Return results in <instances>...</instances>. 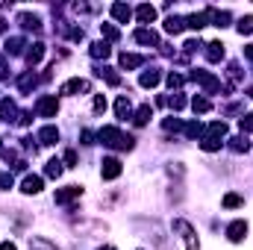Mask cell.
Masks as SVG:
<instances>
[{
    "mask_svg": "<svg viewBox=\"0 0 253 250\" xmlns=\"http://www.w3.org/2000/svg\"><path fill=\"white\" fill-rule=\"evenodd\" d=\"M39 141H42V144H56V141H59V129L53 124L42 126V129H39Z\"/></svg>",
    "mask_w": 253,
    "mask_h": 250,
    "instance_id": "obj_13",
    "label": "cell"
},
{
    "mask_svg": "<svg viewBox=\"0 0 253 250\" xmlns=\"http://www.w3.org/2000/svg\"><path fill=\"white\" fill-rule=\"evenodd\" d=\"M68 36H71V42H83V39H85V33H83L80 27H74V30H71Z\"/></svg>",
    "mask_w": 253,
    "mask_h": 250,
    "instance_id": "obj_47",
    "label": "cell"
},
{
    "mask_svg": "<svg viewBox=\"0 0 253 250\" xmlns=\"http://www.w3.org/2000/svg\"><path fill=\"white\" fill-rule=\"evenodd\" d=\"M174 233H180V239L186 242V250H200V245H197V233H194V227H191L189 221L177 218V221H174Z\"/></svg>",
    "mask_w": 253,
    "mask_h": 250,
    "instance_id": "obj_2",
    "label": "cell"
},
{
    "mask_svg": "<svg viewBox=\"0 0 253 250\" xmlns=\"http://www.w3.org/2000/svg\"><path fill=\"white\" fill-rule=\"evenodd\" d=\"M39 85V77L33 74V71H27V74H21V80H18V88L24 91V94H30L33 88Z\"/></svg>",
    "mask_w": 253,
    "mask_h": 250,
    "instance_id": "obj_18",
    "label": "cell"
},
{
    "mask_svg": "<svg viewBox=\"0 0 253 250\" xmlns=\"http://www.w3.org/2000/svg\"><path fill=\"white\" fill-rule=\"evenodd\" d=\"M135 18H138L141 24H153V21H156V9H153L150 3H141V6L135 9Z\"/></svg>",
    "mask_w": 253,
    "mask_h": 250,
    "instance_id": "obj_16",
    "label": "cell"
},
{
    "mask_svg": "<svg viewBox=\"0 0 253 250\" xmlns=\"http://www.w3.org/2000/svg\"><path fill=\"white\" fill-rule=\"evenodd\" d=\"M186 27H191V30H203V27H206V12H194V15H189V18H186Z\"/></svg>",
    "mask_w": 253,
    "mask_h": 250,
    "instance_id": "obj_29",
    "label": "cell"
},
{
    "mask_svg": "<svg viewBox=\"0 0 253 250\" xmlns=\"http://www.w3.org/2000/svg\"><path fill=\"white\" fill-rule=\"evenodd\" d=\"M3 77H6V62L0 59V80H3Z\"/></svg>",
    "mask_w": 253,
    "mask_h": 250,
    "instance_id": "obj_53",
    "label": "cell"
},
{
    "mask_svg": "<svg viewBox=\"0 0 253 250\" xmlns=\"http://www.w3.org/2000/svg\"><path fill=\"white\" fill-rule=\"evenodd\" d=\"M248 236V221H233L230 227H227V239L230 242H242Z\"/></svg>",
    "mask_w": 253,
    "mask_h": 250,
    "instance_id": "obj_10",
    "label": "cell"
},
{
    "mask_svg": "<svg viewBox=\"0 0 253 250\" xmlns=\"http://www.w3.org/2000/svg\"><path fill=\"white\" fill-rule=\"evenodd\" d=\"M165 103H168V106H171L174 112H180V109H186V103H189V100H186L183 94H174V97H168Z\"/></svg>",
    "mask_w": 253,
    "mask_h": 250,
    "instance_id": "obj_37",
    "label": "cell"
},
{
    "mask_svg": "<svg viewBox=\"0 0 253 250\" xmlns=\"http://www.w3.org/2000/svg\"><path fill=\"white\" fill-rule=\"evenodd\" d=\"M227 80H230V83H227V88H236V85L242 83V68H239L236 62L227 65Z\"/></svg>",
    "mask_w": 253,
    "mask_h": 250,
    "instance_id": "obj_25",
    "label": "cell"
},
{
    "mask_svg": "<svg viewBox=\"0 0 253 250\" xmlns=\"http://www.w3.org/2000/svg\"><path fill=\"white\" fill-rule=\"evenodd\" d=\"M12 186H15V180H12V174H9V171H0V188H6V191H9Z\"/></svg>",
    "mask_w": 253,
    "mask_h": 250,
    "instance_id": "obj_41",
    "label": "cell"
},
{
    "mask_svg": "<svg viewBox=\"0 0 253 250\" xmlns=\"http://www.w3.org/2000/svg\"><path fill=\"white\" fill-rule=\"evenodd\" d=\"M245 59H251V62H253V44H248V47H245Z\"/></svg>",
    "mask_w": 253,
    "mask_h": 250,
    "instance_id": "obj_50",
    "label": "cell"
},
{
    "mask_svg": "<svg viewBox=\"0 0 253 250\" xmlns=\"http://www.w3.org/2000/svg\"><path fill=\"white\" fill-rule=\"evenodd\" d=\"M0 250H18V248H15L12 242H3V245H0Z\"/></svg>",
    "mask_w": 253,
    "mask_h": 250,
    "instance_id": "obj_51",
    "label": "cell"
},
{
    "mask_svg": "<svg viewBox=\"0 0 253 250\" xmlns=\"http://www.w3.org/2000/svg\"><path fill=\"white\" fill-rule=\"evenodd\" d=\"M242 203H245L242 194H227V197H224V206H227V209H236V206H242Z\"/></svg>",
    "mask_w": 253,
    "mask_h": 250,
    "instance_id": "obj_39",
    "label": "cell"
},
{
    "mask_svg": "<svg viewBox=\"0 0 253 250\" xmlns=\"http://www.w3.org/2000/svg\"><path fill=\"white\" fill-rule=\"evenodd\" d=\"M112 18L121 21V24H126V21L132 18V9H129L126 3H112Z\"/></svg>",
    "mask_w": 253,
    "mask_h": 250,
    "instance_id": "obj_21",
    "label": "cell"
},
{
    "mask_svg": "<svg viewBox=\"0 0 253 250\" xmlns=\"http://www.w3.org/2000/svg\"><path fill=\"white\" fill-rule=\"evenodd\" d=\"M30 250H59V248L50 245L47 239H30Z\"/></svg>",
    "mask_w": 253,
    "mask_h": 250,
    "instance_id": "obj_36",
    "label": "cell"
},
{
    "mask_svg": "<svg viewBox=\"0 0 253 250\" xmlns=\"http://www.w3.org/2000/svg\"><path fill=\"white\" fill-rule=\"evenodd\" d=\"M91 85H88V80H80V77H74V80H68L62 83V88H59V94H85Z\"/></svg>",
    "mask_w": 253,
    "mask_h": 250,
    "instance_id": "obj_5",
    "label": "cell"
},
{
    "mask_svg": "<svg viewBox=\"0 0 253 250\" xmlns=\"http://www.w3.org/2000/svg\"><path fill=\"white\" fill-rule=\"evenodd\" d=\"M239 33H242V36H251V33H253V18H251V15L239 21Z\"/></svg>",
    "mask_w": 253,
    "mask_h": 250,
    "instance_id": "obj_38",
    "label": "cell"
},
{
    "mask_svg": "<svg viewBox=\"0 0 253 250\" xmlns=\"http://www.w3.org/2000/svg\"><path fill=\"white\" fill-rule=\"evenodd\" d=\"M159 80H162V77H159V71H156V68H150V71H144V74H141V80H138V83H141V88H153V85H159Z\"/></svg>",
    "mask_w": 253,
    "mask_h": 250,
    "instance_id": "obj_24",
    "label": "cell"
},
{
    "mask_svg": "<svg viewBox=\"0 0 253 250\" xmlns=\"http://www.w3.org/2000/svg\"><path fill=\"white\" fill-rule=\"evenodd\" d=\"M206 135H215V138H227V124L224 121H212L209 129H206Z\"/></svg>",
    "mask_w": 253,
    "mask_h": 250,
    "instance_id": "obj_33",
    "label": "cell"
},
{
    "mask_svg": "<svg viewBox=\"0 0 253 250\" xmlns=\"http://www.w3.org/2000/svg\"><path fill=\"white\" fill-rule=\"evenodd\" d=\"M242 129H245V132H253V115H251V112L242 118Z\"/></svg>",
    "mask_w": 253,
    "mask_h": 250,
    "instance_id": "obj_46",
    "label": "cell"
},
{
    "mask_svg": "<svg viewBox=\"0 0 253 250\" xmlns=\"http://www.w3.org/2000/svg\"><path fill=\"white\" fill-rule=\"evenodd\" d=\"M200 132H203V126L197 124V121H191V124H186V135H189V138H197Z\"/></svg>",
    "mask_w": 253,
    "mask_h": 250,
    "instance_id": "obj_40",
    "label": "cell"
},
{
    "mask_svg": "<svg viewBox=\"0 0 253 250\" xmlns=\"http://www.w3.org/2000/svg\"><path fill=\"white\" fill-rule=\"evenodd\" d=\"M44 174L53 177V180H59V177H62V162H59V159H50V162L44 165Z\"/></svg>",
    "mask_w": 253,
    "mask_h": 250,
    "instance_id": "obj_32",
    "label": "cell"
},
{
    "mask_svg": "<svg viewBox=\"0 0 253 250\" xmlns=\"http://www.w3.org/2000/svg\"><path fill=\"white\" fill-rule=\"evenodd\" d=\"M230 150L233 153H248L251 150V141L245 135H236V138H230Z\"/></svg>",
    "mask_w": 253,
    "mask_h": 250,
    "instance_id": "obj_27",
    "label": "cell"
},
{
    "mask_svg": "<svg viewBox=\"0 0 253 250\" xmlns=\"http://www.w3.org/2000/svg\"><path fill=\"white\" fill-rule=\"evenodd\" d=\"M91 106H94V112H106V97L103 94H94V103Z\"/></svg>",
    "mask_w": 253,
    "mask_h": 250,
    "instance_id": "obj_42",
    "label": "cell"
},
{
    "mask_svg": "<svg viewBox=\"0 0 253 250\" xmlns=\"http://www.w3.org/2000/svg\"><path fill=\"white\" fill-rule=\"evenodd\" d=\"M0 153H3V144H0Z\"/></svg>",
    "mask_w": 253,
    "mask_h": 250,
    "instance_id": "obj_56",
    "label": "cell"
},
{
    "mask_svg": "<svg viewBox=\"0 0 253 250\" xmlns=\"http://www.w3.org/2000/svg\"><path fill=\"white\" fill-rule=\"evenodd\" d=\"M24 56H27V62H30V65H39V62H42V56H44V44H42V42L30 44V50H27Z\"/></svg>",
    "mask_w": 253,
    "mask_h": 250,
    "instance_id": "obj_22",
    "label": "cell"
},
{
    "mask_svg": "<svg viewBox=\"0 0 253 250\" xmlns=\"http://www.w3.org/2000/svg\"><path fill=\"white\" fill-rule=\"evenodd\" d=\"M6 27H9V21H6V18H0V33H6Z\"/></svg>",
    "mask_w": 253,
    "mask_h": 250,
    "instance_id": "obj_52",
    "label": "cell"
},
{
    "mask_svg": "<svg viewBox=\"0 0 253 250\" xmlns=\"http://www.w3.org/2000/svg\"><path fill=\"white\" fill-rule=\"evenodd\" d=\"M30 118H33V112H21V118H18V124H21V126H27V124H30Z\"/></svg>",
    "mask_w": 253,
    "mask_h": 250,
    "instance_id": "obj_49",
    "label": "cell"
},
{
    "mask_svg": "<svg viewBox=\"0 0 253 250\" xmlns=\"http://www.w3.org/2000/svg\"><path fill=\"white\" fill-rule=\"evenodd\" d=\"M65 165H68V168L77 165V150H65Z\"/></svg>",
    "mask_w": 253,
    "mask_h": 250,
    "instance_id": "obj_44",
    "label": "cell"
},
{
    "mask_svg": "<svg viewBox=\"0 0 253 250\" xmlns=\"http://www.w3.org/2000/svg\"><path fill=\"white\" fill-rule=\"evenodd\" d=\"M80 194H83V188L80 186H65V188L56 191V203H71V200H77Z\"/></svg>",
    "mask_w": 253,
    "mask_h": 250,
    "instance_id": "obj_11",
    "label": "cell"
},
{
    "mask_svg": "<svg viewBox=\"0 0 253 250\" xmlns=\"http://www.w3.org/2000/svg\"><path fill=\"white\" fill-rule=\"evenodd\" d=\"M42 188H44V180H42V177H36V174H27V177H24V183H21V191H24V194H39Z\"/></svg>",
    "mask_w": 253,
    "mask_h": 250,
    "instance_id": "obj_7",
    "label": "cell"
},
{
    "mask_svg": "<svg viewBox=\"0 0 253 250\" xmlns=\"http://www.w3.org/2000/svg\"><path fill=\"white\" fill-rule=\"evenodd\" d=\"M80 138H83V144H91V138H94V135H91V129H83V132H80Z\"/></svg>",
    "mask_w": 253,
    "mask_h": 250,
    "instance_id": "obj_48",
    "label": "cell"
},
{
    "mask_svg": "<svg viewBox=\"0 0 253 250\" xmlns=\"http://www.w3.org/2000/svg\"><path fill=\"white\" fill-rule=\"evenodd\" d=\"M94 74H97V77H106V83H109V85H121V77H118L112 68H106V65H103V68H97Z\"/></svg>",
    "mask_w": 253,
    "mask_h": 250,
    "instance_id": "obj_30",
    "label": "cell"
},
{
    "mask_svg": "<svg viewBox=\"0 0 253 250\" xmlns=\"http://www.w3.org/2000/svg\"><path fill=\"white\" fill-rule=\"evenodd\" d=\"M18 24H21L24 30H33V33H39V30H42V18H39V15H33V12H21V15H18Z\"/></svg>",
    "mask_w": 253,
    "mask_h": 250,
    "instance_id": "obj_9",
    "label": "cell"
},
{
    "mask_svg": "<svg viewBox=\"0 0 253 250\" xmlns=\"http://www.w3.org/2000/svg\"><path fill=\"white\" fill-rule=\"evenodd\" d=\"M36 112H39L42 118H56V112H59V100H56L53 94H44V97L36 100Z\"/></svg>",
    "mask_w": 253,
    "mask_h": 250,
    "instance_id": "obj_4",
    "label": "cell"
},
{
    "mask_svg": "<svg viewBox=\"0 0 253 250\" xmlns=\"http://www.w3.org/2000/svg\"><path fill=\"white\" fill-rule=\"evenodd\" d=\"M150 115H153V112H150V106L144 103V106H138V112L132 115V124H135V126H144L147 121H150Z\"/></svg>",
    "mask_w": 253,
    "mask_h": 250,
    "instance_id": "obj_28",
    "label": "cell"
},
{
    "mask_svg": "<svg viewBox=\"0 0 253 250\" xmlns=\"http://www.w3.org/2000/svg\"><path fill=\"white\" fill-rule=\"evenodd\" d=\"M15 115H18V106L12 100H0V121L9 124V121H15Z\"/></svg>",
    "mask_w": 253,
    "mask_h": 250,
    "instance_id": "obj_19",
    "label": "cell"
},
{
    "mask_svg": "<svg viewBox=\"0 0 253 250\" xmlns=\"http://www.w3.org/2000/svg\"><path fill=\"white\" fill-rule=\"evenodd\" d=\"M88 53H91V56H94V59H106V56H109V53H112V47H109V44H106V42H94V44H91V50H88Z\"/></svg>",
    "mask_w": 253,
    "mask_h": 250,
    "instance_id": "obj_26",
    "label": "cell"
},
{
    "mask_svg": "<svg viewBox=\"0 0 253 250\" xmlns=\"http://www.w3.org/2000/svg\"><path fill=\"white\" fill-rule=\"evenodd\" d=\"M191 80H194V83H200L206 94L221 91V80H215V77H212V74H206V71H197V68H194V71H191Z\"/></svg>",
    "mask_w": 253,
    "mask_h": 250,
    "instance_id": "obj_3",
    "label": "cell"
},
{
    "mask_svg": "<svg viewBox=\"0 0 253 250\" xmlns=\"http://www.w3.org/2000/svg\"><path fill=\"white\" fill-rule=\"evenodd\" d=\"M248 97H253V88H248Z\"/></svg>",
    "mask_w": 253,
    "mask_h": 250,
    "instance_id": "obj_54",
    "label": "cell"
},
{
    "mask_svg": "<svg viewBox=\"0 0 253 250\" xmlns=\"http://www.w3.org/2000/svg\"><path fill=\"white\" fill-rule=\"evenodd\" d=\"M191 109L203 115V112H209V109H212V100H209V97H194V100H191Z\"/></svg>",
    "mask_w": 253,
    "mask_h": 250,
    "instance_id": "obj_35",
    "label": "cell"
},
{
    "mask_svg": "<svg viewBox=\"0 0 253 250\" xmlns=\"http://www.w3.org/2000/svg\"><path fill=\"white\" fill-rule=\"evenodd\" d=\"M97 250H112V248H109V245H106V248H97Z\"/></svg>",
    "mask_w": 253,
    "mask_h": 250,
    "instance_id": "obj_55",
    "label": "cell"
},
{
    "mask_svg": "<svg viewBox=\"0 0 253 250\" xmlns=\"http://www.w3.org/2000/svg\"><path fill=\"white\" fill-rule=\"evenodd\" d=\"M115 115H118L121 121H126V118L132 115V103H129V97H126V94H121V97L115 100Z\"/></svg>",
    "mask_w": 253,
    "mask_h": 250,
    "instance_id": "obj_15",
    "label": "cell"
},
{
    "mask_svg": "<svg viewBox=\"0 0 253 250\" xmlns=\"http://www.w3.org/2000/svg\"><path fill=\"white\" fill-rule=\"evenodd\" d=\"M100 177H103V180H118V177H121V162L112 159V156L103 159V162H100Z\"/></svg>",
    "mask_w": 253,
    "mask_h": 250,
    "instance_id": "obj_6",
    "label": "cell"
},
{
    "mask_svg": "<svg viewBox=\"0 0 253 250\" xmlns=\"http://www.w3.org/2000/svg\"><path fill=\"white\" fill-rule=\"evenodd\" d=\"M100 33H103V39H106V42H118V39H121L118 27H112V24H100Z\"/></svg>",
    "mask_w": 253,
    "mask_h": 250,
    "instance_id": "obj_34",
    "label": "cell"
},
{
    "mask_svg": "<svg viewBox=\"0 0 253 250\" xmlns=\"http://www.w3.org/2000/svg\"><path fill=\"white\" fill-rule=\"evenodd\" d=\"M97 138H100L106 147H115V150H132V144H135V138H132V135H124L118 126H103V129L97 132Z\"/></svg>",
    "mask_w": 253,
    "mask_h": 250,
    "instance_id": "obj_1",
    "label": "cell"
},
{
    "mask_svg": "<svg viewBox=\"0 0 253 250\" xmlns=\"http://www.w3.org/2000/svg\"><path fill=\"white\" fill-rule=\"evenodd\" d=\"M118 62H121V68L124 71H132V68H138V65H144V56H138V53H121L118 56Z\"/></svg>",
    "mask_w": 253,
    "mask_h": 250,
    "instance_id": "obj_14",
    "label": "cell"
},
{
    "mask_svg": "<svg viewBox=\"0 0 253 250\" xmlns=\"http://www.w3.org/2000/svg\"><path fill=\"white\" fill-rule=\"evenodd\" d=\"M206 59L209 62H221L224 59V44L221 42H209L206 44Z\"/></svg>",
    "mask_w": 253,
    "mask_h": 250,
    "instance_id": "obj_20",
    "label": "cell"
},
{
    "mask_svg": "<svg viewBox=\"0 0 253 250\" xmlns=\"http://www.w3.org/2000/svg\"><path fill=\"white\" fill-rule=\"evenodd\" d=\"M3 47H6V53H9V56H21V53H24V47H27V42H24L21 36H12V39H6V44H3Z\"/></svg>",
    "mask_w": 253,
    "mask_h": 250,
    "instance_id": "obj_12",
    "label": "cell"
},
{
    "mask_svg": "<svg viewBox=\"0 0 253 250\" xmlns=\"http://www.w3.org/2000/svg\"><path fill=\"white\" fill-rule=\"evenodd\" d=\"M135 42H138V44H150V47H153V44H159V36H156L153 30L141 27V30H135Z\"/></svg>",
    "mask_w": 253,
    "mask_h": 250,
    "instance_id": "obj_17",
    "label": "cell"
},
{
    "mask_svg": "<svg viewBox=\"0 0 253 250\" xmlns=\"http://www.w3.org/2000/svg\"><path fill=\"white\" fill-rule=\"evenodd\" d=\"M183 30H186V18H177V15H171V18L165 21V33L177 36V33H183Z\"/></svg>",
    "mask_w": 253,
    "mask_h": 250,
    "instance_id": "obj_23",
    "label": "cell"
},
{
    "mask_svg": "<svg viewBox=\"0 0 253 250\" xmlns=\"http://www.w3.org/2000/svg\"><path fill=\"white\" fill-rule=\"evenodd\" d=\"M221 138H215V135H203V141H200V147L206 150V153H215V150H221Z\"/></svg>",
    "mask_w": 253,
    "mask_h": 250,
    "instance_id": "obj_31",
    "label": "cell"
},
{
    "mask_svg": "<svg viewBox=\"0 0 253 250\" xmlns=\"http://www.w3.org/2000/svg\"><path fill=\"white\" fill-rule=\"evenodd\" d=\"M165 129H174V132H177V129H183V124H180V121H177V118H165Z\"/></svg>",
    "mask_w": 253,
    "mask_h": 250,
    "instance_id": "obj_45",
    "label": "cell"
},
{
    "mask_svg": "<svg viewBox=\"0 0 253 250\" xmlns=\"http://www.w3.org/2000/svg\"><path fill=\"white\" fill-rule=\"evenodd\" d=\"M206 21H212L215 27H227V24H230V12H224V9H215V6H209V9H206Z\"/></svg>",
    "mask_w": 253,
    "mask_h": 250,
    "instance_id": "obj_8",
    "label": "cell"
},
{
    "mask_svg": "<svg viewBox=\"0 0 253 250\" xmlns=\"http://www.w3.org/2000/svg\"><path fill=\"white\" fill-rule=\"evenodd\" d=\"M183 83H186V80H183L180 74H168V85H171V88H180Z\"/></svg>",
    "mask_w": 253,
    "mask_h": 250,
    "instance_id": "obj_43",
    "label": "cell"
}]
</instances>
